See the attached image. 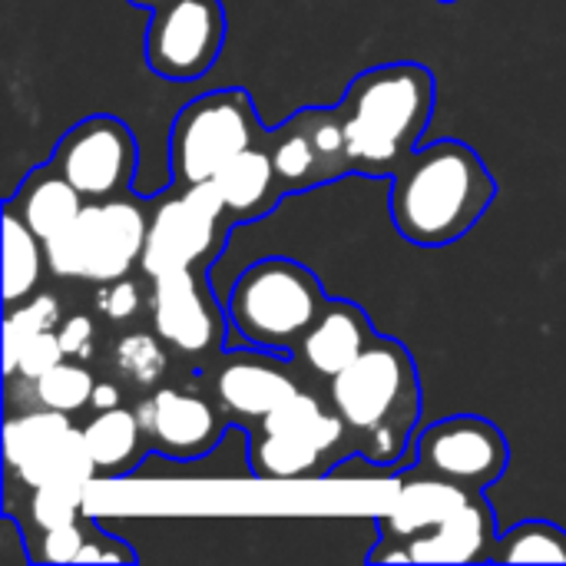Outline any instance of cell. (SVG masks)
I'll list each match as a JSON object with an SVG mask.
<instances>
[{
    "label": "cell",
    "mask_w": 566,
    "mask_h": 566,
    "mask_svg": "<svg viewBox=\"0 0 566 566\" xmlns=\"http://www.w3.org/2000/svg\"><path fill=\"white\" fill-rule=\"evenodd\" d=\"M497 179L461 139L418 146L391 176L388 216L395 232L421 249L464 239L491 209Z\"/></svg>",
    "instance_id": "1"
},
{
    "label": "cell",
    "mask_w": 566,
    "mask_h": 566,
    "mask_svg": "<svg viewBox=\"0 0 566 566\" xmlns=\"http://www.w3.org/2000/svg\"><path fill=\"white\" fill-rule=\"evenodd\" d=\"M325 395L345 421L361 461L395 468L415 448L421 378L405 342L375 335L371 345L328 381Z\"/></svg>",
    "instance_id": "2"
},
{
    "label": "cell",
    "mask_w": 566,
    "mask_h": 566,
    "mask_svg": "<svg viewBox=\"0 0 566 566\" xmlns=\"http://www.w3.org/2000/svg\"><path fill=\"white\" fill-rule=\"evenodd\" d=\"M438 83L424 63H381L358 73L338 99L352 172L391 179L421 146Z\"/></svg>",
    "instance_id": "3"
},
{
    "label": "cell",
    "mask_w": 566,
    "mask_h": 566,
    "mask_svg": "<svg viewBox=\"0 0 566 566\" xmlns=\"http://www.w3.org/2000/svg\"><path fill=\"white\" fill-rule=\"evenodd\" d=\"M328 292L318 275L295 259H259L252 262L226 295L229 328L245 345L295 355L308 328L328 308Z\"/></svg>",
    "instance_id": "4"
},
{
    "label": "cell",
    "mask_w": 566,
    "mask_h": 566,
    "mask_svg": "<svg viewBox=\"0 0 566 566\" xmlns=\"http://www.w3.org/2000/svg\"><path fill=\"white\" fill-rule=\"evenodd\" d=\"M348 458H358L352 434L312 385L249 428V468L259 481L325 478Z\"/></svg>",
    "instance_id": "5"
},
{
    "label": "cell",
    "mask_w": 566,
    "mask_h": 566,
    "mask_svg": "<svg viewBox=\"0 0 566 566\" xmlns=\"http://www.w3.org/2000/svg\"><path fill=\"white\" fill-rule=\"evenodd\" d=\"M149 216L136 196L93 199L46 245V269L56 279L103 285L129 275L146 249Z\"/></svg>",
    "instance_id": "6"
},
{
    "label": "cell",
    "mask_w": 566,
    "mask_h": 566,
    "mask_svg": "<svg viewBox=\"0 0 566 566\" xmlns=\"http://www.w3.org/2000/svg\"><path fill=\"white\" fill-rule=\"evenodd\" d=\"M255 103L249 90H216L186 103L169 129V169L172 189L209 182L232 156L262 143Z\"/></svg>",
    "instance_id": "7"
},
{
    "label": "cell",
    "mask_w": 566,
    "mask_h": 566,
    "mask_svg": "<svg viewBox=\"0 0 566 566\" xmlns=\"http://www.w3.org/2000/svg\"><path fill=\"white\" fill-rule=\"evenodd\" d=\"M232 232V219L212 182L169 192L149 216L146 249L139 272L153 282L163 275L189 272L216 259Z\"/></svg>",
    "instance_id": "8"
},
{
    "label": "cell",
    "mask_w": 566,
    "mask_h": 566,
    "mask_svg": "<svg viewBox=\"0 0 566 566\" xmlns=\"http://www.w3.org/2000/svg\"><path fill=\"white\" fill-rule=\"evenodd\" d=\"M3 461L10 481L30 491L43 484L86 488L99 474L83 428H76L70 415L46 408H30L20 415L10 411L3 428Z\"/></svg>",
    "instance_id": "9"
},
{
    "label": "cell",
    "mask_w": 566,
    "mask_h": 566,
    "mask_svg": "<svg viewBox=\"0 0 566 566\" xmlns=\"http://www.w3.org/2000/svg\"><path fill=\"white\" fill-rule=\"evenodd\" d=\"M511 464V444L504 431L478 415H451L415 438V471L461 484L468 491H488L504 478Z\"/></svg>",
    "instance_id": "10"
},
{
    "label": "cell",
    "mask_w": 566,
    "mask_h": 566,
    "mask_svg": "<svg viewBox=\"0 0 566 566\" xmlns=\"http://www.w3.org/2000/svg\"><path fill=\"white\" fill-rule=\"evenodd\" d=\"M226 43L222 0H159L146 27V63L156 76L189 83L206 76Z\"/></svg>",
    "instance_id": "11"
},
{
    "label": "cell",
    "mask_w": 566,
    "mask_h": 566,
    "mask_svg": "<svg viewBox=\"0 0 566 566\" xmlns=\"http://www.w3.org/2000/svg\"><path fill=\"white\" fill-rule=\"evenodd\" d=\"M262 143L272 153V163H275L285 196L352 176L345 123H342L338 103L298 109L282 126L265 129Z\"/></svg>",
    "instance_id": "12"
},
{
    "label": "cell",
    "mask_w": 566,
    "mask_h": 566,
    "mask_svg": "<svg viewBox=\"0 0 566 566\" xmlns=\"http://www.w3.org/2000/svg\"><path fill=\"white\" fill-rule=\"evenodd\" d=\"M298 368V361L292 365V358L279 352L255 345L232 348L219 355L212 371H206V391L222 408L229 424H242L249 431L308 385Z\"/></svg>",
    "instance_id": "13"
},
{
    "label": "cell",
    "mask_w": 566,
    "mask_h": 566,
    "mask_svg": "<svg viewBox=\"0 0 566 566\" xmlns=\"http://www.w3.org/2000/svg\"><path fill=\"white\" fill-rule=\"evenodd\" d=\"M50 159L86 202L113 199L129 192L139 166V143L123 119L99 113L70 126Z\"/></svg>",
    "instance_id": "14"
},
{
    "label": "cell",
    "mask_w": 566,
    "mask_h": 566,
    "mask_svg": "<svg viewBox=\"0 0 566 566\" xmlns=\"http://www.w3.org/2000/svg\"><path fill=\"white\" fill-rule=\"evenodd\" d=\"M149 315L153 332L182 358H209L226 348L229 315L219 308L206 275L196 269L163 275L149 282Z\"/></svg>",
    "instance_id": "15"
},
{
    "label": "cell",
    "mask_w": 566,
    "mask_h": 566,
    "mask_svg": "<svg viewBox=\"0 0 566 566\" xmlns=\"http://www.w3.org/2000/svg\"><path fill=\"white\" fill-rule=\"evenodd\" d=\"M136 415L143 421L149 448L169 461L206 458L232 428L209 391L202 395L179 385H159L156 391L143 395Z\"/></svg>",
    "instance_id": "16"
},
{
    "label": "cell",
    "mask_w": 566,
    "mask_h": 566,
    "mask_svg": "<svg viewBox=\"0 0 566 566\" xmlns=\"http://www.w3.org/2000/svg\"><path fill=\"white\" fill-rule=\"evenodd\" d=\"M494 544H497L494 507L481 494L458 517H451L448 524H441L438 531L418 541H408L401 547L378 541L368 551V564H491Z\"/></svg>",
    "instance_id": "17"
},
{
    "label": "cell",
    "mask_w": 566,
    "mask_h": 566,
    "mask_svg": "<svg viewBox=\"0 0 566 566\" xmlns=\"http://www.w3.org/2000/svg\"><path fill=\"white\" fill-rule=\"evenodd\" d=\"M484 491H468L461 484H451V481H441L411 468L398 478L395 501L378 517V541L395 544V547L418 541L438 531L441 524H448L451 517H458Z\"/></svg>",
    "instance_id": "18"
},
{
    "label": "cell",
    "mask_w": 566,
    "mask_h": 566,
    "mask_svg": "<svg viewBox=\"0 0 566 566\" xmlns=\"http://www.w3.org/2000/svg\"><path fill=\"white\" fill-rule=\"evenodd\" d=\"M375 335L378 332H375L371 318L365 315V308H358L348 298H332L328 308L322 312V318L302 338L295 361L302 365V371L308 378H318L328 385L371 345Z\"/></svg>",
    "instance_id": "19"
},
{
    "label": "cell",
    "mask_w": 566,
    "mask_h": 566,
    "mask_svg": "<svg viewBox=\"0 0 566 566\" xmlns=\"http://www.w3.org/2000/svg\"><path fill=\"white\" fill-rule=\"evenodd\" d=\"M209 182L216 186L232 226L259 222L285 199L282 179L275 172V163L265 143H255L242 149L239 156H232Z\"/></svg>",
    "instance_id": "20"
},
{
    "label": "cell",
    "mask_w": 566,
    "mask_h": 566,
    "mask_svg": "<svg viewBox=\"0 0 566 566\" xmlns=\"http://www.w3.org/2000/svg\"><path fill=\"white\" fill-rule=\"evenodd\" d=\"M10 212H17L43 242H50L53 235H60L86 206V199L76 192V186L60 172V166L50 159L43 166H36L20 186L17 192L3 202Z\"/></svg>",
    "instance_id": "21"
},
{
    "label": "cell",
    "mask_w": 566,
    "mask_h": 566,
    "mask_svg": "<svg viewBox=\"0 0 566 566\" xmlns=\"http://www.w3.org/2000/svg\"><path fill=\"white\" fill-rule=\"evenodd\" d=\"M33 564H136V551L93 517H76L63 527L43 531L30 551Z\"/></svg>",
    "instance_id": "22"
},
{
    "label": "cell",
    "mask_w": 566,
    "mask_h": 566,
    "mask_svg": "<svg viewBox=\"0 0 566 566\" xmlns=\"http://www.w3.org/2000/svg\"><path fill=\"white\" fill-rule=\"evenodd\" d=\"M86 448L93 454V464L103 478H123L133 468H139L143 454L149 451L143 421L136 408L116 405L106 411H93V418L83 424Z\"/></svg>",
    "instance_id": "23"
},
{
    "label": "cell",
    "mask_w": 566,
    "mask_h": 566,
    "mask_svg": "<svg viewBox=\"0 0 566 566\" xmlns=\"http://www.w3.org/2000/svg\"><path fill=\"white\" fill-rule=\"evenodd\" d=\"M169 345L156 332L129 328L116 335L106 348V371L116 378L126 391L149 395L156 391L169 375Z\"/></svg>",
    "instance_id": "24"
},
{
    "label": "cell",
    "mask_w": 566,
    "mask_h": 566,
    "mask_svg": "<svg viewBox=\"0 0 566 566\" xmlns=\"http://www.w3.org/2000/svg\"><path fill=\"white\" fill-rule=\"evenodd\" d=\"M46 265L43 239L3 206V302L17 305L33 298Z\"/></svg>",
    "instance_id": "25"
},
{
    "label": "cell",
    "mask_w": 566,
    "mask_h": 566,
    "mask_svg": "<svg viewBox=\"0 0 566 566\" xmlns=\"http://www.w3.org/2000/svg\"><path fill=\"white\" fill-rule=\"evenodd\" d=\"M96 381H99V378L90 371L86 361L63 358V361H60L56 368H50L46 375L27 381V385H30V405H27V408H46V411L76 415V411L90 408ZM27 408H23V411H27Z\"/></svg>",
    "instance_id": "26"
},
{
    "label": "cell",
    "mask_w": 566,
    "mask_h": 566,
    "mask_svg": "<svg viewBox=\"0 0 566 566\" xmlns=\"http://www.w3.org/2000/svg\"><path fill=\"white\" fill-rule=\"evenodd\" d=\"M491 564H566V531L551 521H521L497 534Z\"/></svg>",
    "instance_id": "27"
},
{
    "label": "cell",
    "mask_w": 566,
    "mask_h": 566,
    "mask_svg": "<svg viewBox=\"0 0 566 566\" xmlns=\"http://www.w3.org/2000/svg\"><path fill=\"white\" fill-rule=\"evenodd\" d=\"M63 312H60V298L43 292L36 298L7 305V318H3V375H13L17 358L23 352V345L30 338H36L40 332H53L60 328Z\"/></svg>",
    "instance_id": "28"
},
{
    "label": "cell",
    "mask_w": 566,
    "mask_h": 566,
    "mask_svg": "<svg viewBox=\"0 0 566 566\" xmlns=\"http://www.w3.org/2000/svg\"><path fill=\"white\" fill-rule=\"evenodd\" d=\"M93 308H96V315L103 322L126 325V322L139 318L149 308V292H146L143 279H133V272H129V275H119V279H109V282L96 285Z\"/></svg>",
    "instance_id": "29"
},
{
    "label": "cell",
    "mask_w": 566,
    "mask_h": 566,
    "mask_svg": "<svg viewBox=\"0 0 566 566\" xmlns=\"http://www.w3.org/2000/svg\"><path fill=\"white\" fill-rule=\"evenodd\" d=\"M27 507H30V521H33V527L40 534L53 531V527H63V524L83 517V488H76V484H43V488H33Z\"/></svg>",
    "instance_id": "30"
},
{
    "label": "cell",
    "mask_w": 566,
    "mask_h": 566,
    "mask_svg": "<svg viewBox=\"0 0 566 566\" xmlns=\"http://www.w3.org/2000/svg\"><path fill=\"white\" fill-rule=\"evenodd\" d=\"M63 345L56 338V328L53 332H40L36 338H30L17 358V368L13 375H7V381H33L40 375H46L50 368H56L63 361Z\"/></svg>",
    "instance_id": "31"
},
{
    "label": "cell",
    "mask_w": 566,
    "mask_h": 566,
    "mask_svg": "<svg viewBox=\"0 0 566 566\" xmlns=\"http://www.w3.org/2000/svg\"><path fill=\"white\" fill-rule=\"evenodd\" d=\"M56 338L63 345V355L73 358V361H86L90 365L96 358V352H99V325L86 312L66 315L60 322V328H56Z\"/></svg>",
    "instance_id": "32"
},
{
    "label": "cell",
    "mask_w": 566,
    "mask_h": 566,
    "mask_svg": "<svg viewBox=\"0 0 566 566\" xmlns=\"http://www.w3.org/2000/svg\"><path fill=\"white\" fill-rule=\"evenodd\" d=\"M123 398H126V388H123L116 378H103V381H96V388H93L90 411H106V408H116V405H123Z\"/></svg>",
    "instance_id": "33"
},
{
    "label": "cell",
    "mask_w": 566,
    "mask_h": 566,
    "mask_svg": "<svg viewBox=\"0 0 566 566\" xmlns=\"http://www.w3.org/2000/svg\"><path fill=\"white\" fill-rule=\"evenodd\" d=\"M129 3H136V7H149V10H153V7H156L159 0H129Z\"/></svg>",
    "instance_id": "34"
},
{
    "label": "cell",
    "mask_w": 566,
    "mask_h": 566,
    "mask_svg": "<svg viewBox=\"0 0 566 566\" xmlns=\"http://www.w3.org/2000/svg\"><path fill=\"white\" fill-rule=\"evenodd\" d=\"M441 3H451V0H441Z\"/></svg>",
    "instance_id": "35"
}]
</instances>
